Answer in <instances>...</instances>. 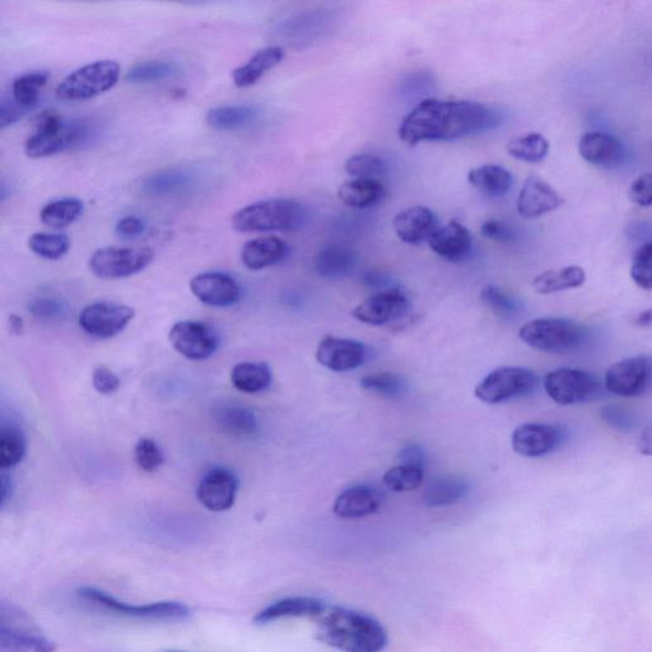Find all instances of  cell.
I'll return each mask as SVG.
<instances>
[{"instance_id":"cell-1","label":"cell","mask_w":652,"mask_h":652,"mask_svg":"<svg viewBox=\"0 0 652 652\" xmlns=\"http://www.w3.org/2000/svg\"><path fill=\"white\" fill-rule=\"evenodd\" d=\"M500 124L497 111L478 102L427 99L405 116L398 134L400 141L414 147L422 142L456 141Z\"/></svg>"},{"instance_id":"cell-2","label":"cell","mask_w":652,"mask_h":652,"mask_svg":"<svg viewBox=\"0 0 652 652\" xmlns=\"http://www.w3.org/2000/svg\"><path fill=\"white\" fill-rule=\"evenodd\" d=\"M316 637L344 652H381L388 645V633L369 614L342 607L320 614Z\"/></svg>"},{"instance_id":"cell-3","label":"cell","mask_w":652,"mask_h":652,"mask_svg":"<svg viewBox=\"0 0 652 652\" xmlns=\"http://www.w3.org/2000/svg\"><path fill=\"white\" fill-rule=\"evenodd\" d=\"M306 209L293 199L260 200L241 208L232 217V227L242 234L264 232H293L305 225Z\"/></svg>"},{"instance_id":"cell-4","label":"cell","mask_w":652,"mask_h":652,"mask_svg":"<svg viewBox=\"0 0 652 652\" xmlns=\"http://www.w3.org/2000/svg\"><path fill=\"white\" fill-rule=\"evenodd\" d=\"M36 132L26 142V155L44 158L81 148L93 132L82 121H65L57 111L45 110L35 118Z\"/></svg>"},{"instance_id":"cell-5","label":"cell","mask_w":652,"mask_h":652,"mask_svg":"<svg viewBox=\"0 0 652 652\" xmlns=\"http://www.w3.org/2000/svg\"><path fill=\"white\" fill-rule=\"evenodd\" d=\"M586 330L566 319H535L520 329L519 337L526 346L547 353L576 351L585 342Z\"/></svg>"},{"instance_id":"cell-6","label":"cell","mask_w":652,"mask_h":652,"mask_svg":"<svg viewBox=\"0 0 652 652\" xmlns=\"http://www.w3.org/2000/svg\"><path fill=\"white\" fill-rule=\"evenodd\" d=\"M57 645L22 610L0 600V652H55Z\"/></svg>"},{"instance_id":"cell-7","label":"cell","mask_w":652,"mask_h":652,"mask_svg":"<svg viewBox=\"0 0 652 652\" xmlns=\"http://www.w3.org/2000/svg\"><path fill=\"white\" fill-rule=\"evenodd\" d=\"M79 598L87 600L95 607L106 610L115 616L142 619V621H184L189 618L190 609L185 604L176 602H161L152 604H129L121 602L115 596L100 589L82 588L78 590Z\"/></svg>"},{"instance_id":"cell-8","label":"cell","mask_w":652,"mask_h":652,"mask_svg":"<svg viewBox=\"0 0 652 652\" xmlns=\"http://www.w3.org/2000/svg\"><path fill=\"white\" fill-rule=\"evenodd\" d=\"M120 65L114 60H99L77 69L60 83L57 96L64 101H86L116 86Z\"/></svg>"},{"instance_id":"cell-9","label":"cell","mask_w":652,"mask_h":652,"mask_svg":"<svg viewBox=\"0 0 652 652\" xmlns=\"http://www.w3.org/2000/svg\"><path fill=\"white\" fill-rule=\"evenodd\" d=\"M538 377L524 367H500L493 370L475 388L474 394L481 402L500 404L533 393Z\"/></svg>"},{"instance_id":"cell-10","label":"cell","mask_w":652,"mask_h":652,"mask_svg":"<svg viewBox=\"0 0 652 652\" xmlns=\"http://www.w3.org/2000/svg\"><path fill=\"white\" fill-rule=\"evenodd\" d=\"M544 390L557 404L575 405L599 398L602 384L588 371L557 369L544 377Z\"/></svg>"},{"instance_id":"cell-11","label":"cell","mask_w":652,"mask_h":652,"mask_svg":"<svg viewBox=\"0 0 652 652\" xmlns=\"http://www.w3.org/2000/svg\"><path fill=\"white\" fill-rule=\"evenodd\" d=\"M155 259L151 248H104L90 259V269L102 279H123L141 273Z\"/></svg>"},{"instance_id":"cell-12","label":"cell","mask_w":652,"mask_h":652,"mask_svg":"<svg viewBox=\"0 0 652 652\" xmlns=\"http://www.w3.org/2000/svg\"><path fill=\"white\" fill-rule=\"evenodd\" d=\"M651 379V358L640 355L626 358L610 366L605 374V388L618 397H640L650 389Z\"/></svg>"},{"instance_id":"cell-13","label":"cell","mask_w":652,"mask_h":652,"mask_svg":"<svg viewBox=\"0 0 652 652\" xmlns=\"http://www.w3.org/2000/svg\"><path fill=\"white\" fill-rule=\"evenodd\" d=\"M169 341L176 352L192 361L207 360L220 346V339L211 325L193 320L172 325Z\"/></svg>"},{"instance_id":"cell-14","label":"cell","mask_w":652,"mask_h":652,"mask_svg":"<svg viewBox=\"0 0 652 652\" xmlns=\"http://www.w3.org/2000/svg\"><path fill=\"white\" fill-rule=\"evenodd\" d=\"M135 311L115 302H95L83 309L79 325L91 337L110 339L123 332L134 319Z\"/></svg>"},{"instance_id":"cell-15","label":"cell","mask_w":652,"mask_h":652,"mask_svg":"<svg viewBox=\"0 0 652 652\" xmlns=\"http://www.w3.org/2000/svg\"><path fill=\"white\" fill-rule=\"evenodd\" d=\"M408 309L405 293L398 288H388L367 297L353 309L352 315L363 324L383 326L404 318Z\"/></svg>"},{"instance_id":"cell-16","label":"cell","mask_w":652,"mask_h":652,"mask_svg":"<svg viewBox=\"0 0 652 652\" xmlns=\"http://www.w3.org/2000/svg\"><path fill=\"white\" fill-rule=\"evenodd\" d=\"M565 436L561 426L525 423L512 433L511 445L516 454L525 458H540L557 450Z\"/></svg>"},{"instance_id":"cell-17","label":"cell","mask_w":652,"mask_h":652,"mask_svg":"<svg viewBox=\"0 0 652 652\" xmlns=\"http://www.w3.org/2000/svg\"><path fill=\"white\" fill-rule=\"evenodd\" d=\"M237 489L239 481L231 470L214 468L199 483L198 501L209 511H227L235 504Z\"/></svg>"},{"instance_id":"cell-18","label":"cell","mask_w":652,"mask_h":652,"mask_svg":"<svg viewBox=\"0 0 652 652\" xmlns=\"http://www.w3.org/2000/svg\"><path fill=\"white\" fill-rule=\"evenodd\" d=\"M366 353V347L360 342L328 335L316 349V360L330 371L347 372L362 366Z\"/></svg>"},{"instance_id":"cell-19","label":"cell","mask_w":652,"mask_h":652,"mask_svg":"<svg viewBox=\"0 0 652 652\" xmlns=\"http://www.w3.org/2000/svg\"><path fill=\"white\" fill-rule=\"evenodd\" d=\"M190 290L202 304L213 307L235 305L241 297L239 283L227 274L218 272L198 274L190 281Z\"/></svg>"},{"instance_id":"cell-20","label":"cell","mask_w":652,"mask_h":652,"mask_svg":"<svg viewBox=\"0 0 652 652\" xmlns=\"http://www.w3.org/2000/svg\"><path fill=\"white\" fill-rule=\"evenodd\" d=\"M579 153L590 165L609 170L622 166L627 157L624 144L614 135L602 132L582 135Z\"/></svg>"},{"instance_id":"cell-21","label":"cell","mask_w":652,"mask_h":652,"mask_svg":"<svg viewBox=\"0 0 652 652\" xmlns=\"http://www.w3.org/2000/svg\"><path fill=\"white\" fill-rule=\"evenodd\" d=\"M563 200L557 190L538 176H529L520 190L516 208L526 220L544 216L562 206Z\"/></svg>"},{"instance_id":"cell-22","label":"cell","mask_w":652,"mask_h":652,"mask_svg":"<svg viewBox=\"0 0 652 652\" xmlns=\"http://www.w3.org/2000/svg\"><path fill=\"white\" fill-rule=\"evenodd\" d=\"M393 227L400 241L416 246L428 242L440 226L435 212L430 208L417 206L399 212L394 217Z\"/></svg>"},{"instance_id":"cell-23","label":"cell","mask_w":652,"mask_h":652,"mask_svg":"<svg viewBox=\"0 0 652 652\" xmlns=\"http://www.w3.org/2000/svg\"><path fill=\"white\" fill-rule=\"evenodd\" d=\"M431 250L450 263H460L467 259L473 248V237L467 227L458 221L439 227L428 240Z\"/></svg>"},{"instance_id":"cell-24","label":"cell","mask_w":652,"mask_h":652,"mask_svg":"<svg viewBox=\"0 0 652 652\" xmlns=\"http://www.w3.org/2000/svg\"><path fill=\"white\" fill-rule=\"evenodd\" d=\"M381 495L370 486H353L343 491L334 502L335 516L346 520L366 518L379 511Z\"/></svg>"},{"instance_id":"cell-25","label":"cell","mask_w":652,"mask_h":652,"mask_svg":"<svg viewBox=\"0 0 652 652\" xmlns=\"http://www.w3.org/2000/svg\"><path fill=\"white\" fill-rule=\"evenodd\" d=\"M287 254L288 246L279 237H256L242 248L241 262L250 270H262L283 262Z\"/></svg>"},{"instance_id":"cell-26","label":"cell","mask_w":652,"mask_h":652,"mask_svg":"<svg viewBox=\"0 0 652 652\" xmlns=\"http://www.w3.org/2000/svg\"><path fill=\"white\" fill-rule=\"evenodd\" d=\"M324 610L325 605L321 600L307 598V596H296V598L278 600V602L260 610L256 614L255 623L268 624L284 618L315 617L320 616Z\"/></svg>"},{"instance_id":"cell-27","label":"cell","mask_w":652,"mask_h":652,"mask_svg":"<svg viewBox=\"0 0 652 652\" xmlns=\"http://www.w3.org/2000/svg\"><path fill=\"white\" fill-rule=\"evenodd\" d=\"M284 59V50L281 46H268L259 50L248 63L241 65L232 72V81L239 88H248L256 85L265 73L272 71Z\"/></svg>"},{"instance_id":"cell-28","label":"cell","mask_w":652,"mask_h":652,"mask_svg":"<svg viewBox=\"0 0 652 652\" xmlns=\"http://www.w3.org/2000/svg\"><path fill=\"white\" fill-rule=\"evenodd\" d=\"M357 265L355 250L344 245H328L316 256L315 268L326 279H343L353 273Z\"/></svg>"},{"instance_id":"cell-29","label":"cell","mask_w":652,"mask_h":652,"mask_svg":"<svg viewBox=\"0 0 652 652\" xmlns=\"http://www.w3.org/2000/svg\"><path fill=\"white\" fill-rule=\"evenodd\" d=\"M213 421L222 432L236 437H248L258 432V419L248 408L221 404L213 411Z\"/></svg>"},{"instance_id":"cell-30","label":"cell","mask_w":652,"mask_h":652,"mask_svg":"<svg viewBox=\"0 0 652 652\" xmlns=\"http://www.w3.org/2000/svg\"><path fill=\"white\" fill-rule=\"evenodd\" d=\"M385 186L380 180L352 179L338 190V197L347 207L367 209L376 207L385 198Z\"/></svg>"},{"instance_id":"cell-31","label":"cell","mask_w":652,"mask_h":652,"mask_svg":"<svg viewBox=\"0 0 652 652\" xmlns=\"http://www.w3.org/2000/svg\"><path fill=\"white\" fill-rule=\"evenodd\" d=\"M585 281V270L577 265H570V267L540 273L534 278L532 286L539 295H552V293L579 288Z\"/></svg>"},{"instance_id":"cell-32","label":"cell","mask_w":652,"mask_h":652,"mask_svg":"<svg viewBox=\"0 0 652 652\" xmlns=\"http://www.w3.org/2000/svg\"><path fill=\"white\" fill-rule=\"evenodd\" d=\"M272 370L265 362H242L231 372V383L245 394H258L272 384Z\"/></svg>"},{"instance_id":"cell-33","label":"cell","mask_w":652,"mask_h":652,"mask_svg":"<svg viewBox=\"0 0 652 652\" xmlns=\"http://www.w3.org/2000/svg\"><path fill=\"white\" fill-rule=\"evenodd\" d=\"M468 180L475 189L489 197H502L514 184L511 172L498 165H484L470 170Z\"/></svg>"},{"instance_id":"cell-34","label":"cell","mask_w":652,"mask_h":652,"mask_svg":"<svg viewBox=\"0 0 652 652\" xmlns=\"http://www.w3.org/2000/svg\"><path fill=\"white\" fill-rule=\"evenodd\" d=\"M469 484L459 477H441L427 487L423 502L431 509L456 504L468 495Z\"/></svg>"},{"instance_id":"cell-35","label":"cell","mask_w":652,"mask_h":652,"mask_svg":"<svg viewBox=\"0 0 652 652\" xmlns=\"http://www.w3.org/2000/svg\"><path fill=\"white\" fill-rule=\"evenodd\" d=\"M258 118V111L251 106H221L209 110L206 121L209 127L218 132H232L253 124Z\"/></svg>"},{"instance_id":"cell-36","label":"cell","mask_w":652,"mask_h":652,"mask_svg":"<svg viewBox=\"0 0 652 652\" xmlns=\"http://www.w3.org/2000/svg\"><path fill=\"white\" fill-rule=\"evenodd\" d=\"M83 203L74 198L54 200L41 209L40 218L46 226L64 228L73 225L82 216Z\"/></svg>"},{"instance_id":"cell-37","label":"cell","mask_w":652,"mask_h":652,"mask_svg":"<svg viewBox=\"0 0 652 652\" xmlns=\"http://www.w3.org/2000/svg\"><path fill=\"white\" fill-rule=\"evenodd\" d=\"M507 152L515 160L538 163L547 157L549 152V143L546 137L539 133H529L512 139L507 144Z\"/></svg>"},{"instance_id":"cell-38","label":"cell","mask_w":652,"mask_h":652,"mask_svg":"<svg viewBox=\"0 0 652 652\" xmlns=\"http://www.w3.org/2000/svg\"><path fill=\"white\" fill-rule=\"evenodd\" d=\"M49 77L50 74L43 71L25 74V76L17 78L12 86L13 99L16 104L23 110L35 107L40 99V91L48 83Z\"/></svg>"},{"instance_id":"cell-39","label":"cell","mask_w":652,"mask_h":652,"mask_svg":"<svg viewBox=\"0 0 652 652\" xmlns=\"http://www.w3.org/2000/svg\"><path fill=\"white\" fill-rule=\"evenodd\" d=\"M189 176L185 172L176 169L158 171L148 176L143 183L144 193L152 197H165V195L179 192L181 188L188 185Z\"/></svg>"},{"instance_id":"cell-40","label":"cell","mask_w":652,"mask_h":652,"mask_svg":"<svg viewBox=\"0 0 652 652\" xmlns=\"http://www.w3.org/2000/svg\"><path fill=\"white\" fill-rule=\"evenodd\" d=\"M425 479V470L400 464L385 473L383 482L390 491L412 492L421 487Z\"/></svg>"},{"instance_id":"cell-41","label":"cell","mask_w":652,"mask_h":652,"mask_svg":"<svg viewBox=\"0 0 652 652\" xmlns=\"http://www.w3.org/2000/svg\"><path fill=\"white\" fill-rule=\"evenodd\" d=\"M26 440L13 428L0 430V469L15 467L26 455Z\"/></svg>"},{"instance_id":"cell-42","label":"cell","mask_w":652,"mask_h":652,"mask_svg":"<svg viewBox=\"0 0 652 652\" xmlns=\"http://www.w3.org/2000/svg\"><path fill=\"white\" fill-rule=\"evenodd\" d=\"M481 300L489 310L495 312L498 318L512 319L521 311L520 302L516 298L493 284L483 288Z\"/></svg>"},{"instance_id":"cell-43","label":"cell","mask_w":652,"mask_h":652,"mask_svg":"<svg viewBox=\"0 0 652 652\" xmlns=\"http://www.w3.org/2000/svg\"><path fill=\"white\" fill-rule=\"evenodd\" d=\"M29 246L36 255L48 260L63 258L71 249V240L60 234H35L29 240Z\"/></svg>"},{"instance_id":"cell-44","label":"cell","mask_w":652,"mask_h":652,"mask_svg":"<svg viewBox=\"0 0 652 652\" xmlns=\"http://www.w3.org/2000/svg\"><path fill=\"white\" fill-rule=\"evenodd\" d=\"M361 388L379 394L381 397L399 398L404 394L407 386L399 375L393 374V372H379V374L362 377Z\"/></svg>"},{"instance_id":"cell-45","label":"cell","mask_w":652,"mask_h":652,"mask_svg":"<svg viewBox=\"0 0 652 652\" xmlns=\"http://www.w3.org/2000/svg\"><path fill=\"white\" fill-rule=\"evenodd\" d=\"M344 169L353 179L379 180L388 171V166L380 157L357 155L347 160Z\"/></svg>"},{"instance_id":"cell-46","label":"cell","mask_w":652,"mask_h":652,"mask_svg":"<svg viewBox=\"0 0 652 652\" xmlns=\"http://www.w3.org/2000/svg\"><path fill=\"white\" fill-rule=\"evenodd\" d=\"M174 74V67L165 62H143L135 64L127 74L130 83H149L162 81Z\"/></svg>"},{"instance_id":"cell-47","label":"cell","mask_w":652,"mask_h":652,"mask_svg":"<svg viewBox=\"0 0 652 652\" xmlns=\"http://www.w3.org/2000/svg\"><path fill=\"white\" fill-rule=\"evenodd\" d=\"M651 255V242L647 241L646 244L637 249L632 260L631 277L633 282L645 291H650L652 287Z\"/></svg>"},{"instance_id":"cell-48","label":"cell","mask_w":652,"mask_h":652,"mask_svg":"<svg viewBox=\"0 0 652 652\" xmlns=\"http://www.w3.org/2000/svg\"><path fill=\"white\" fill-rule=\"evenodd\" d=\"M135 461L143 472L155 473L163 464L162 451L151 439L139 440L135 446Z\"/></svg>"},{"instance_id":"cell-49","label":"cell","mask_w":652,"mask_h":652,"mask_svg":"<svg viewBox=\"0 0 652 652\" xmlns=\"http://www.w3.org/2000/svg\"><path fill=\"white\" fill-rule=\"evenodd\" d=\"M652 176L650 172L638 176L636 180L632 181L630 189H628V197L631 202L637 204L638 207L649 208L652 203Z\"/></svg>"},{"instance_id":"cell-50","label":"cell","mask_w":652,"mask_h":652,"mask_svg":"<svg viewBox=\"0 0 652 652\" xmlns=\"http://www.w3.org/2000/svg\"><path fill=\"white\" fill-rule=\"evenodd\" d=\"M30 311L37 319L54 320L64 314L65 306L62 301L55 298H39L32 302Z\"/></svg>"},{"instance_id":"cell-51","label":"cell","mask_w":652,"mask_h":652,"mask_svg":"<svg viewBox=\"0 0 652 652\" xmlns=\"http://www.w3.org/2000/svg\"><path fill=\"white\" fill-rule=\"evenodd\" d=\"M92 383L97 393L102 395H113L120 388L119 377L107 367L101 366L93 372Z\"/></svg>"},{"instance_id":"cell-52","label":"cell","mask_w":652,"mask_h":652,"mask_svg":"<svg viewBox=\"0 0 652 652\" xmlns=\"http://www.w3.org/2000/svg\"><path fill=\"white\" fill-rule=\"evenodd\" d=\"M481 231L486 239L493 241L509 242L514 239V232H512L511 227L507 226L505 222L498 220L484 222Z\"/></svg>"},{"instance_id":"cell-53","label":"cell","mask_w":652,"mask_h":652,"mask_svg":"<svg viewBox=\"0 0 652 652\" xmlns=\"http://www.w3.org/2000/svg\"><path fill=\"white\" fill-rule=\"evenodd\" d=\"M115 231L121 239L132 240L144 234L146 225L137 217H124L116 223Z\"/></svg>"},{"instance_id":"cell-54","label":"cell","mask_w":652,"mask_h":652,"mask_svg":"<svg viewBox=\"0 0 652 652\" xmlns=\"http://www.w3.org/2000/svg\"><path fill=\"white\" fill-rule=\"evenodd\" d=\"M602 416L604 421L616 428V430L627 431L632 427V417L621 408L608 405V407L603 408Z\"/></svg>"},{"instance_id":"cell-55","label":"cell","mask_w":652,"mask_h":652,"mask_svg":"<svg viewBox=\"0 0 652 652\" xmlns=\"http://www.w3.org/2000/svg\"><path fill=\"white\" fill-rule=\"evenodd\" d=\"M399 459L404 465L425 470L426 454L422 447L416 444L407 445L400 451Z\"/></svg>"},{"instance_id":"cell-56","label":"cell","mask_w":652,"mask_h":652,"mask_svg":"<svg viewBox=\"0 0 652 652\" xmlns=\"http://www.w3.org/2000/svg\"><path fill=\"white\" fill-rule=\"evenodd\" d=\"M23 111L25 110L18 105L0 102V129L11 127V125L17 123L21 119Z\"/></svg>"},{"instance_id":"cell-57","label":"cell","mask_w":652,"mask_h":652,"mask_svg":"<svg viewBox=\"0 0 652 652\" xmlns=\"http://www.w3.org/2000/svg\"><path fill=\"white\" fill-rule=\"evenodd\" d=\"M11 492V479L7 475L0 474V507L7 501Z\"/></svg>"},{"instance_id":"cell-58","label":"cell","mask_w":652,"mask_h":652,"mask_svg":"<svg viewBox=\"0 0 652 652\" xmlns=\"http://www.w3.org/2000/svg\"><path fill=\"white\" fill-rule=\"evenodd\" d=\"M8 325L12 333L21 334L23 332V320L16 314L9 316Z\"/></svg>"},{"instance_id":"cell-59","label":"cell","mask_w":652,"mask_h":652,"mask_svg":"<svg viewBox=\"0 0 652 652\" xmlns=\"http://www.w3.org/2000/svg\"><path fill=\"white\" fill-rule=\"evenodd\" d=\"M641 451L646 455L651 453V431L650 428H647L641 437Z\"/></svg>"},{"instance_id":"cell-60","label":"cell","mask_w":652,"mask_h":652,"mask_svg":"<svg viewBox=\"0 0 652 652\" xmlns=\"http://www.w3.org/2000/svg\"><path fill=\"white\" fill-rule=\"evenodd\" d=\"M636 323L640 326H650L651 325V310H646L641 312L637 316Z\"/></svg>"},{"instance_id":"cell-61","label":"cell","mask_w":652,"mask_h":652,"mask_svg":"<svg viewBox=\"0 0 652 652\" xmlns=\"http://www.w3.org/2000/svg\"><path fill=\"white\" fill-rule=\"evenodd\" d=\"M12 190L9 188V185L6 183H0V203L4 202V200H7L9 197H11Z\"/></svg>"},{"instance_id":"cell-62","label":"cell","mask_w":652,"mask_h":652,"mask_svg":"<svg viewBox=\"0 0 652 652\" xmlns=\"http://www.w3.org/2000/svg\"><path fill=\"white\" fill-rule=\"evenodd\" d=\"M165 652H185V651H165Z\"/></svg>"}]
</instances>
